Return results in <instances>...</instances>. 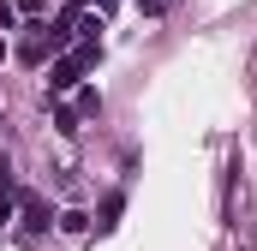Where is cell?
I'll list each match as a JSON object with an SVG mask.
<instances>
[{
    "label": "cell",
    "instance_id": "cell-1",
    "mask_svg": "<svg viewBox=\"0 0 257 251\" xmlns=\"http://www.w3.org/2000/svg\"><path fill=\"white\" fill-rule=\"evenodd\" d=\"M96 60H102V42L90 36L78 54H66V60H54V66H48V90H54V96H66V90H72V84H78V78H84Z\"/></svg>",
    "mask_w": 257,
    "mask_h": 251
},
{
    "label": "cell",
    "instance_id": "cell-2",
    "mask_svg": "<svg viewBox=\"0 0 257 251\" xmlns=\"http://www.w3.org/2000/svg\"><path fill=\"white\" fill-rule=\"evenodd\" d=\"M12 209H18V227H24V233H42V227H48V203H42L36 191H18Z\"/></svg>",
    "mask_w": 257,
    "mask_h": 251
},
{
    "label": "cell",
    "instance_id": "cell-3",
    "mask_svg": "<svg viewBox=\"0 0 257 251\" xmlns=\"http://www.w3.org/2000/svg\"><path fill=\"white\" fill-rule=\"evenodd\" d=\"M54 54H60V36H54V30H30L24 48H18V60H24V66H42V60H54Z\"/></svg>",
    "mask_w": 257,
    "mask_h": 251
},
{
    "label": "cell",
    "instance_id": "cell-4",
    "mask_svg": "<svg viewBox=\"0 0 257 251\" xmlns=\"http://www.w3.org/2000/svg\"><path fill=\"white\" fill-rule=\"evenodd\" d=\"M120 203H126V197H120V191H114V197H108V203H102V215H96V233H108V227H114V215H120Z\"/></svg>",
    "mask_w": 257,
    "mask_h": 251
},
{
    "label": "cell",
    "instance_id": "cell-5",
    "mask_svg": "<svg viewBox=\"0 0 257 251\" xmlns=\"http://www.w3.org/2000/svg\"><path fill=\"white\" fill-rule=\"evenodd\" d=\"M54 126H60L66 138H72V132H78V108H54Z\"/></svg>",
    "mask_w": 257,
    "mask_h": 251
},
{
    "label": "cell",
    "instance_id": "cell-6",
    "mask_svg": "<svg viewBox=\"0 0 257 251\" xmlns=\"http://www.w3.org/2000/svg\"><path fill=\"white\" fill-rule=\"evenodd\" d=\"M84 114H102V96H96V90H84V96H78V120H84Z\"/></svg>",
    "mask_w": 257,
    "mask_h": 251
},
{
    "label": "cell",
    "instance_id": "cell-7",
    "mask_svg": "<svg viewBox=\"0 0 257 251\" xmlns=\"http://www.w3.org/2000/svg\"><path fill=\"white\" fill-rule=\"evenodd\" d=\"M60 227H66V233H84V227H90V215H78V209H66V215H60Z\"/></svg>",
    "mask_w": 257,
    "mask_h": 251
},
{
    "label": "cell",
    "instance_id": "cell-8",
    "mask_svg": "<svg viewBox=\"0 0 257 251\" xmlns=\"http://www.w3.org/2000/svg\"><path fill=\"white\" fill-rule=\"evenodd\" d=\"M12 24H18V6H6V0H0V30H12Z\"/></svg>",
    "mask_w": 257,
    "mask_h": 251
},
{
    "label": "cell",
    "instance_id": "cell-9",
    "mask_svg": "<svg viewBox=\"0 0 257 251\" xmlns=\"http://www.w3.org/2000/svg\"><path fill=\"white\" fill-rule=\"evenodd\" d=\"M0 197H12V168H6V156H0Z\"/></svg>",
    "mask_w": 257,
    "mask_h": 251
},
{
    "label": "cell",
    "instance_id": "cell-10",
    "mask_svg": "<svg viewBox=\"0 0 257 251\" xmlns=\"http://www.w3.org/2000/svg\"><path fill=\"white\" fill-rule=\"evenodd\" d=\"M0 221H12V197H0Z\"/></svg>",
    "mask_w": 257,
    "mask_h": 251
},
{
    "label": "cell",
    "instance_id": "cell-11",
    "mask_svg": "<svg viewBox=\"0 0 257 251\" xmlns=\"http://www.w3.org/2000/svg\"><path fill=\"white\" fill-rule=\"evenodd\" d=\"M0 60H6V36H0Z\"/></svg>",
    "mask_w": 257,
    "mask_h": 251
}]
</instances>
